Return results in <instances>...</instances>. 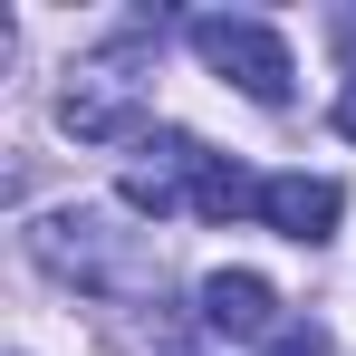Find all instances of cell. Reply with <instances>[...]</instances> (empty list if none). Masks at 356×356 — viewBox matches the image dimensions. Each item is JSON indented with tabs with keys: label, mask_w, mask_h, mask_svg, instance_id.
<instances>
[{
	"label": "cell",
	"mask_w": 356,
	"mask_h": 356,
	"mask_svg": "<svg viewBox=\"0 0 356 356\" xmlns=\"http://www.w3.org/2000/svg\"><path fill=\"white\" fill-rule=\"evenodd\" d=\"M193 58L212 67L222 87H241L250 106H289V77H298V58H289V39L270 29V19H241V10H202L193 29Z\"/></svg>",
	"instance_id": "2"
},
{
	"label": "cell",
	"mask_w": 356,
	"mask_h": 356,
	"mask_svg": "<svg viewBox=\"0 0 356 356\" xmlns=\"http://www.w3.org/2000/svg\"><path fill=\"white\" fill-rule=\"evenodd\" d=\"M58 125L77 145H135V135H145V67H135V39H116L106 58H87V67H67Z\"/></svg>",
	"instance_id": "3"
},
{
	"label": "cell",
	"mask_w": 356,
	"mask_h": 356,
	"mask_svg": "<svg viewBox=\"0 0 356 356\" xmlns=\"http://www.w3.org/2000/svg\"><path fill=\"white\" fill-rule=\"evenodd\" d=\"M337 212H347V193L327 174H260V222L298 250H318V241L337 232Z\"/></svg>",
	"instance_id": "5"
},
{
	"label": "cell",
	"mask_w": 356,
	"mask_h": 356,
	"mask_svg": "<svg viewBox=\"0 0 356 356\" xmlns=\"http://www.w3.org/2000/svg\"><path fill=\"white\" fill-rule=\"evenodd\" d=\"M29 260L87 298H154L164 289V260L135 232H116L106 212H39L29 222Z\"/></svg>",
	"instance_id": "1"
},
{
	"label": "cell",
	"mask_w": 356,
	"mask_h": 356,
	"mask_svg": "<svg viewBox=\"0 0 356 356\" xmlns=\"http://www.w3.org/2000/svg\"><path fill=\"white\" fill-rule=\"evenodd\" d=\"M202 174H212V145L202 135H183V125H145L135 145H125V202L135 212H193L202 202Z\"/></svg>",
	"instance_id": "4"
},
{
	"label": "cell",
	"mask_w": 356,
	"mask_h": 356,
	"mask_svg": "<svg viewBox=\"0 0 356 356\" xmlns=\"http://www.w3.org/2000/svg\"><path fill=\"white\" fill-rule=\"evenodd\" d=\"M202 327H212V337H260V347H270L289 318H280V289H270L260 270H212V280H202Z\"/></svg>",
	"instance_id": "6"
},
{
	"label": "cell",
	"mask_w": 356,
	"mask_h": 356,
	"mask_svg": "<svg viewBox=\"0 0 356 356\" xmlns=\"http://www.w3.org/2000/svg\"><path fill=\"white\" fill-rule=\"evenodd\" d=\"M260 356H337V347H327V327H318V318H289V327H280Z\"/></svg>",
	"instance_id": "7"
},
{
	"label": "cell",
	"mask_w": 356,
	"mask_h": 356,
	"mask_svg": "<svg viewBox=\"0 0 356 356\" xmlns=\"http://www.w3.org/2000/svg\"><path fill=\"white\" fill-rule=\"evenodd\" d=\"M327 125H337V135L356 145V67H347V87H337V106H327Z\"/></svg>",
	"instance_id": "8"
}]
</instances>
